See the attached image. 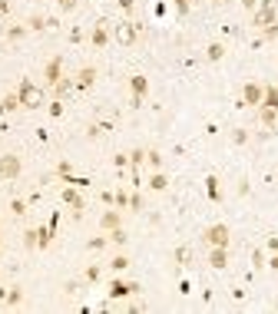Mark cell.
<instances>
[{"instance_id": "cell-25", "label": "cell", "mask_w": 278, "mask_h": 314, "mask_svg": "<svg viewBox=\"0 0 278 314\" xmlns=\"http://www.w3.org/2000/svg\"><path fill=\"white\" fill-rule=\"evenodd\" d=\"M262 109V122L265 126H275V109H265V106H258Z\"/></svg>"}, {"instance_id": "cell-31", "label": "cell", "mask_w": 278, "mask_h": 314, "mask_svg": "<svg viewBox=\"0 0 278 314\" xmlns=\"http://www.w3.org/2000/svg\"><path fill=\"white\" fill-rule=\"evenodd\" d=\"M172 3H176L179 13H189V3H192V0H172Z\"/></svg>"}, {"instance_id": "cell-27", "label": "cell", "mask_w": 278, "mask_h": 314, "mask_svg": "<svg viewBox=\"0 0 278 314\" xmlns=\"http://www.w3.org/2000/svg\"><path fill=\"white\" fill-rule=\"evenodd\" d=\"M100 265H93V268H86V281H100Z\"/></svg>"}, {"instance_id": "cell-41", "label": "cell", "mask_w": 278, "mask_h": 314, "mask_svg": "<svg viewBox=\"0 0 278 314\" xmlns=\"http://www.w3.org/2000/svg\"><path fill=\"white\" fill-rule=\"evenodd\" d=\"M268 251H272V255L278 251V238H268Z\"/></svg>"}, {"instance_id": "cell-6", "label": "cell", "mask_w": 278, "mask_h": 314, "mask_svg": "<svg viewBox=\"0 0 278 314\" xmlns=\"http://www.w3.org/2000/svg\"><path fill=\"white\" fill-rule=\"evenodd\" d=\"M60 70H63V60L60 56H53L50 63H46V70H43V79H46V86H56L63 76H60Z\"/></svg>"}, {"instance_id": "cell-1", "label": "cell", "mask_w": 278, "mask_h": 314, "mask_svg": "<svg viewBox=\"0 0 278 314\" xmlns=\"http://www.w3.org/2000/svg\"><path fill=\"white\" fill-rule=\"evenodd\" d=\"M17 96H20V106H23V109H40V106H43V89L34 86L30 79H20Z\"/></svg>"}, {"instance_id": "cell-8", "label": "cell", "mask_w": 278, "mask_h": 314, "mask_svg": "<svg viewBox=\"0 0 278 314\" xmlns=\"http://www.w3.org/2000/svg\"><path fill=\"white\" fill-rule=\"evenodd\" d=\"M73 83H77V89H89L96 83V70H93V66H83V70L73 76Z\"/></svg>"}, {"instance_id": "cell-23", "label": "cell", "mask_w": 278, "mask_h": 314, "mask_svg": "<svg viewBox=\"0 0 278 314\" xmlns=\"http://www.w3.org/2000/svg\"><path fill=\"white\" fill-rule=\"evenodd\" d=\"M20 301H23L20 288H7V304H20Z\"/></svg>"}, {"instance_id": "cell-39", "label": "cell", "mask_w": 278, "mask_h": 314, "mask_svg": "<svg viewBox=\"0 0 278 314\" xmlns=\"http://www.w3.org/2000/svg\"><path fill=\"white\" fill-rule=\"evenodd\" d=\"M242 7H245V10H255V7H258V0H242Z\"/></svg>"}, {"instance_id": "cell-2", "label": "cell", "mask_w": 278, "mask_h": 314, "mask_svg": "<svg viewBox=\"0 0 278 314\" xmlns=\"http://www.w3.org/2000/svg\"><path fill=\"white\" fill-rule=\"evenodd\" d=\"M113 37H116V43H122V46H133L136 40H139V23H133V20H122V23H116V27H113Z\"/></svg>"}, {"instance_id": "cell-4", "label": "cell", "mask_w": 278, "mask_h": 314, "mask_svg": "<svg viewBox=\"0 0 278 314\" xmlns=\"http://www.w3.org/2000/svg\"><path fill=\"white\" fill-rule=\"evenodd\" d=\"M252 23H255V27H272V23H278L275 20V3L265 0L262 7H255V10H252Z\"/></svg>"}, {"instance_id": "cell-11", "label": "cell", "mask_w": 278, "mask_h": 314, "mask_svg": "<svg viewBox=\"0 0 278 314\" xmlns=\"http://www.w3.org/2000/svg\"><path fill=\"white\" fill-rule=\"evenodd\" d=\"M133 291H139L136 284H126V281H113L110 284V298H129Z\"/></svg>"}, {"instance_id": "cell-44", "label": "cell", "mask_w": 278, "mask_h": 314, "mask_svg": "<svg viewBox=\"0 0 278 314\" xmlns=\"http://www.w3.org/2000/svg\"><path fill=\"white\" fill-rule=\"evenodd\" d=\"M0 245H3V241H0Z\"/></svg>"}, {"instance_id": "cell-42", "label": "cell", "mask_w": 278, "mask_h": 314, "mask_svg": "<svg viewBox=\"0 0 278 314\" xmlns=\"http://www.w3.org/2000/svg\"><path fill=\"white\" fill-rule=\"evenodd\" d=\"M268 268H275V271H278V251L272 255V261H268Z\"/></svg>"}, {"instance_id": "cell-26", "label": "cell", "mask_w": 278, "mask_h": 314, "mask_svg": "<svg viewBox=\"0 0 278 314\" xmlns=\"http://www.w3.org/2000/svg\"><path fill=\"white\" fill-rule=\"evenodd\" d=\"M23 33H27V27H10V30H7V40H20Z\"/></svg>"}, {"instance_id": "cell-15", "label": "cell", "mask_w": 278, "mask_h": 314, "mask_svg": "<svg viewBox=\"0 0 278 314\" xmlns=\"http://www.w3.org/2000/svg\"><path fill=\"white\" fill-rule=\"evenodd\" d=\"M262 106H265V109H275V113H278V86H265Z\"/></svg>"}, {"instance_id": "cell-43", "label": "cell", "mask_w": 278, "mask_h": 314, "mask_svg": "<svg viewBox=\"0 0 278 314\" xmlns=\"http://www.w3.org/2000/svg\"><path fill=\"white\" fill-rule=\"evenodd\" d=\"M209 3H222V0H209Z\"/></svg>"}, {"instance_id": "cell-38", "label": "cell", "mask_w": 278, "mask_h": 314, "mask_svg": "<svg viewBox=\"0 0 278 314\" xmlns=\"http://www.w3.org/2000/svg\"><path fill=\"white\" fill-rule=\"evenodd\" d=\"M119 10H122V13H129V10H133V0H119Z\"/></svg>"}, {"instance_id": "cell-22", "label": "cell", "mask_w": 278, "mask_h": 314, "mask_svg": "<svg viewBox=\"0 0 278 314\" xmlns=\"http://www.w3.org/2000/svg\"><path fill=\"white\" fill-rule=\"evenodd\" d=\"M146 162L153 165V169H159V165H162V156H159V149H149V152H146Z\"/></svg>"}, {"instance_id": "cell-12", "label": "cell", "mask_w": 278, "mask_h": 314, "mask_svg": "<svg viewBox=\"0 0 278 314\" xmlns=\"http://www.w3.org/2000/svg\"><path fill=\"white\" fill-rule=\"evenodd\" d=\"M63 202H67V205L73 208L77 215L83 212V198H79V192H77V189H63Z\"/></svg>"}, {"instance_id": "cell-34", "label": "cell", "mask_w": 278, "mask_h": 314, "mask_svg": "<svg viewBox=\"0 0 278 314\" xmlns=\"http://www.w3.org/2000/svg\"><path fill=\"white\" fill-rule=\"evenodd\" d=\"M232 139H235V146H242V142L248 139V132H245V129H235V136H232Z\"/></svg>"}, {"instance_id": "cell-9", "label": "cell", "mask_w": 278, "mask_h": 314, "mask_svg": "<svg viewBox=\"0 0 278 314\" xmlns=\"http://www.w3.org/2000/svg\"><path fill=\"white\" fill-rule=\"evenodd\" d=\"M129 86H133V106H139L143 96H146V89H149V79H146V76H133Z\"/></svg>"}, {"instance_id": "cell-5", "label": "cell", "mask_w": 278, "mask_h": 314, "mask_svg": "<svg viewBox=\"0 0 278 314\" xmlns=\"http://www.w3.org/2000/svg\"><path fill=\"white\" fill-rule=\"evenodd\" d=\"M262 96H265L262 83H245L242 86V106H262Z\"/></svg>"}, {"instance_id": "cell-40", "label": "cell", "mask_w": 278, "mask_h": 314, "mask_svg": "<svg viewBox=\"0 0 278 314\" xmlns=\"http://www.w3.org/2000/svg\"><path fill=\"white\" fill-rule=\"evenodd\" d=\"M7 10H10V0H0V17H3Z\"/></svg>"}, {"instance_id": "cell-13", "label": "cell", "mask_w": 278, "mask_h": 314, "mask_svg": "<svg viewBox=\"0 0 278 314\" xmlns=\"http://www.w3.org/2000/svg\"><path fill=\"white\" fill-rule=\"evenodd\" d=\"M209 265L212 268H225V265H229V248H212L209 251Z\"/></svg>"}, {"instance_id": "cell-24", "label": "cell", "mask_w": 278, "mask_h": 314, "mask_svg": "<svg viewBox=\"0 0 278 314\" xmlns=\"http://www.w3.org/2000/svg\"><path fill=\"white\" fill-rule=\"evenodd\" d=\"M110 241H113V245H126V232H122V228H113Z\"/></svg>"}, {"instance_id": "cell-37", "label": "cell", "mask_w": 278, "mask_h": 314, "mask_svg": "<svg viewBox=\"0 0 278 314\" xmlns=\"http://www.w3.org/2000/svg\"><path fill=\"white\" fill-rule=\"evenodd\" d=\"M252 261H255V268H262V261H265V258H262V251H258V248L252 251Z\"/></svg>"}, {"instance_id": "cell-18", "label": "cell", "mask_w": 278, "mask_h": 314, "mask_svg": "<svg viewBox=\"0 0 278 314\" xmlns=\"http://www.w3.org/2000/svg\"><path fill=\"white\" fill-rule=\"evenodd\" d=\"M70 89H77V83H73L70 76H63V79H60V83H56V86H53V93H56V96H67Z\"/></svg>"}, {"instance_id": "cell-7", "label": "cell", "mask_w": 278, "mask_h": 314, "mask_svg": "<svg viewBox=\"0 0 278 314\" xmlns=\"http://www.w3.org/2000/svg\"><path fill=\"white\" fill-rule=\"evenodd\" d=\"M0 175H3V179H17V175H20V159H17V156H3V159H0Z\"/></svg>"}, {"instance_id": "cell-17", "label": "cell", "mask_w": 278, "mask_h": 314, "mask_svg": "<svg viewBox=\"0 0 278 314\" xmlns=\"http://www.w3.org/2000/svg\"><path fill=\"white\" fill-rule=\"evenodd\" d=\"M17 106H20V96H17V93H10V96L0 99V113H13Z\"/></svg>"}, {"instance_id": "cell-35", "label": "cell", "mask_w": 278, "mask_h": 314, "mask_svg": "<svg viewBox=\"0 0 278 314\" xmlns=\"http://www.w3.org/2000/svg\"><path fill=\"white\" fill-rule=\"evenodd\" d=\"M30 30H43V17H34L30 20Z\"/></svg>"}, {"instance_id": "cell-19", "label": "cell", "mask_w": 278, "mask_h": 314, "mask_svg": "<svg viewBox=\"0 0 278 314\" xmlns=\"http://www.w3.org/2000/svg\"><path fill=\"white\" fill-rule=\"evenodd\" d=\"M205 189H209V198H212V202H219V198H222V192H219V179H215V175H209V179H205Z\"/></svg>"}, {"instance_id": "cell-28", "label": "cell", "mask_w": 278, "mask_h": 314, "mask_svg": "<svg viewBox=\"0 0 278 314\" xmlns=\"http://www.w3.org/2000/svg\"><path fill=\"white\" fill-rule=\"evenodd\" d=\"M116 205H119V212H122V208H126V205H129V195L122 192V189H119V192H116Z\"/></svg>"}, {"instance_id": "cell-29", "label": "cell", "mask_w": 278, "mask_h": 314, "mask_svg": "<svg viewBox=\"0 0 278 314\" xmlns=\"http://www.w3.org/2000/svg\"><path fill=\"white\" fill-rule=\"evenodd\" d=\"M23 245H27V248H37V232H27V235H23Z\"/></svg>"}, {"instance_id": "cell-21", "label": "cell", "mask_w": 278, "mask_h": 314, "mask_svg": "<svg viewBox=\"0 0 278 314\" xmlns=\"http://www.w3.org/2000/svg\"><path fill=\"white\" fill-rule=\"evenodd\" d=\"M110 268L113 271H126V268H129V258H126V255H116V258L110 261Z\"/></svg>"}, {"instance_id": "cell-36", "label": "cell", "mask_w": 278, "mask_h": 314, "mask_svg": "<svg viewBox=\"0 0 278 314\" xmlns=\"http://www.w3.org/2000/svg\"><path fill=\"white\" fill-rule=\"evenodd\" d=\"M77 7V0H60V10H73Z\"/></svg>"}, {"instance_id": "cell-16", "label": "cell", "mask_w": 278, "mask_h": 314, "mask_svg": "<svg viewBox=\"0 0 278 314\" xmlns=\"http://www.w3.org/2000/svg\"><path fill=\"white\" fill-rule=\"evenodd\" d=\"M149 189H153V192H166V189H169V179L156 169V172H153V179H149Z\"/></svg>"}, {"instance_id": "cell-10", "label": "cell", "mask_w": 278, "mask_h": 314, "mask_svg": "<svg viewBox=\"0 0 278 314\" xmlns=\"http://www.w3.org/2000/svg\"><path fill=\"white\" fill-rule=\"evenodd\" d=\"M89 43H93V46H106V43H110V30H106V23H96V27H93Z\"/></svg>"}, {"instance_id": "cell-20", "label": "cell", "mask_w": 278, "mask_h": 314, "mask_svg": "<svg viewBox=\"0 0 278 314\" xmlns=\"http://www.w3.org/2000/svg\"><path fill=\"white\" fill-rule=\"evenodd\" d=\"M205 56H209L212 63H219V60H222V56H225V46H222V43H212L209 50H205Z\"/></svg>"}, {"instance_id": "cell-3", "label": "cell", "mask_w": 278, "mask_h": 314, "mask_svg": "<svg viewBox=\"0 0 278 314\" xmlns=\"http://www.w3.org/2000/svg\"><path fill=\"white\" fill-rule=\"evenodd\" d=\"M202 238H205V245H209V248H229L232 232H229V225H209Z\"/></svg>"}, {"instance_id": "cell-33", "label": "cell", "mask_w": 278, "mask_h": 314, "mask_svg": "<svg viewBox=\"0 0 278 314\" xmlns=\"http://www.w3.org/2000/svg\"><path fill=\"white\" fill-rule=\"evenodd\" d=\"M106 241H110V238H93V241H89V248L100 251V248H106Z\"/></svg>"}, {"instance_id": "cell-32", "label": "cell", "mask_w": 278, "mask_h": 314, "mask_svg": "<svg viewBox=\"0 0 278 314\" xmlns=\"http://www.w3.org/2000/svg\"><path fill=\"white\" fill-rule=\"evenodd\" d=\"M129 208L139 212V208H143V195H133V198H129Z\"/></svg>"}, {"instance_id": "cell-30", "label": "cell", "mask_w": 278, "mask_h": 314, "mask_svg": "<svg viewBox=\"0 0 278 314\" xmlns=\"http://www.w3.org/2000/svg\"><path fill=\"white\" fill-rule=\"evenodd\" d=\"M10 208L17 212V215H23V212H27V202H20V198H13V202H10Z\"/></svg>"}, {"instance_id": "cell-14", "label": "cell", "mask_w": 278, "mask_h": 314, "mask_svg": "<svg viewBox=\"0 0 278 314\" xmlns=\"http://www.w3.org/2000/svg\"><path fill=\"white\" fill-rule=\"evenodd\" d=\"M100 225H103V232H113V228H119V225H122V212H106V215L100 218Z\"/></svg>"}, {"instance_id": "cell-45", "label": "cell", "mask_w": 278, "mask_h": 314, "mask_svg": "<svg viewBox=\"0 0 278 314\" xmlns=\"http://www.w3.org/2000/svg\"><path fill=\"white\" fill-rule=\"evenodd\" d=\"M0 179H3V175H0Z\"/></svg>"}]
</instances>
